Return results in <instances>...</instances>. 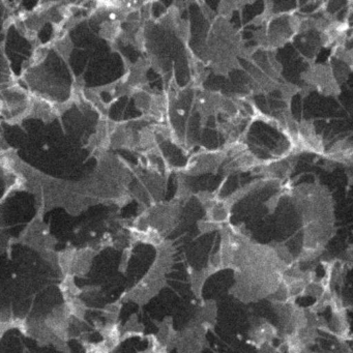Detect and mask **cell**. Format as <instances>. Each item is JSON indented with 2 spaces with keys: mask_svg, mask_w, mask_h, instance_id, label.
<instances>
[{
  "mask_svg": "<svg viewBox=\"0 0 353 353\" xmlns=\"http://www.w3.org/2000/svg\"><path fill=\"white\" fill-rule=\"evenodd\" d=\"M177 113H179V115H185V110H183V109H179Z\"/></svg>",
  "mask_w": 353,
  "mask_h": 353,
  "instance_id": "1",
  "label": "cell"
}]
</instances>
